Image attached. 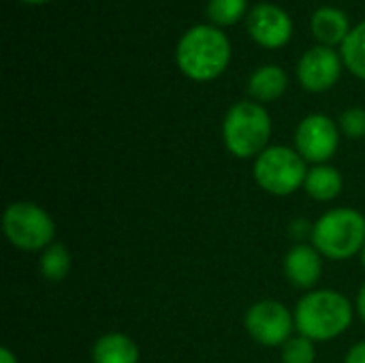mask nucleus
I'll use <instances>...</instances> for the list:
<instances>
[{
  "instance_id": "obj_1",
  "label": "nucleus",
  "mask_w": 365,
  "mask_h": 363,
  "mask_svg": "<svg viewBox=\"0 0 365 363\" xmlns=\"http://www.w3.org/2000/svg\"><path fill=\"white\" fill-rule=\"evenodd\" d=\"M295 329L312 342H329L342 336L353 323L351 302L334 291H308L295 306Z\"/></svg>"
},
{
  "instance_id": "obj_2",
  "label": "nucleus",
  "mask_w": 365,
  "mask_h": 363,
  "mask_svg": "<svg viewBox=\"0 0 365 363\" xmlns=\"http://www.w3.org/2000/svg\"><path fill=\"white\" fill-rule=\"evenodd\" d=\"M175 60L188 79L212 81L229 66L231 45L222 30L214 26H195L180 39Z\"/></svg>"
},
{
  "instance_id": "obj_3",
  "label": "nucleus",
  "mask_w": 365,
  "mask_h": 363,
  "mask_svg": "<svg viewBox=\"0 0 365 363\" xmlns=\"http://www.w3.org/2000/svg\"><path fill=\"white\" fill-rule=\"evenodd\" d=\"M312 246L331 261H346L361 255L365 246V216L353 208L325 212L312 225Z\"/></svg>"
},
{
  "instance_id": "obj_4",
  "label": "nucleus",
  "mask_w": 365,
  "mask_h": 363,
  "mask_svg": "<svg viewBox=\"0 0 365 363\" xmlns=\"http://www.w3.org/2000/svg\"><path fill=\"white\" fill-rule=\"evenodd\" d=\"M272 137V118L257 101L235 103L222 122V141L235 158H257L267 150Z\"/></svg>"
},
{
  "instance_id": "obj_5",
  "label": "nucleus",
  "mask_w": 365,
  "mask_h": 363,
  "mask_svg": "<svg viewBox=\"0 0 365 363\" xmlns=\"http://www.w3.org/2000/svg\"><path fill=\"white\" fill-rule=\"evenodd\" d=\"M306 165L308 163L297 150L287 145H272L257 156L252 173L265 193L274 197H289L304 188L306 175L310 171Z\"/></svg>"
},
{
  "instance_id": "obj_6",
  "label": "nucleus",
  "mask_w": 365,
  "mask_h": 363,
  "mask_svg": "<svg viewBox=\"0 0 365 363\" xmlns=\"http://www.w3.org/2000/svg\"><path fill=\"white\" fill-rule=\"evenodd\" d=\"M2 231L11 246L24 252H36L53 244L56 225L53 218L41 205L30 201H17L4 210Z\"/></svg>"
},
{
  "instance_id": "obj_7",
  "label": "nucleus",
  "mask_w": 365,
  "mask_h": 363,
  "mask_svg": "<svg viewBox=\"0 0 365 363\" xmlns=\"http://www.w3.org/2000/svg\"><path fill=\"white\" fill-rule=\"evenodd\" d=\"M248 336L267 349L284 347L295 332V317L291 310L276 300H263L248 308L244 319Z\"/></svg>"
},
{
  "instance_id": "obj_8",
  "label": "nucleus",
  "mask_w": 365,
  "mask_h": 363,
  "mask_svg": "<svg viewBox=\"0 0 365 363\" xmlns=\"http://www.w3.org/2000/svg\"><path fill=\"white\" fill-rule=\"evenodd\" d=\"M340 148V126L323 116L312 113L304 118L295 131V150L306 163L327 165Z\"/></svg>"
},
{
  "instance_id": "obj_9",
  "label": "nucleus",
  "mask_w": 365,
  "mask_h": 363,
  "mask_svg": "<svg viewBox=\"0 0 365 363\" xmlns=\"http://www.w3.org/2000/svg\"><path fill=\"white\" fill-rule=\"evenodd\" d=\"M248 32L250 36L267 49L284 47L293 36V21L276 4H257L248 15Z\"/></svg>"
},
{
  "instance_id": "obj_10",
  "label": "nucleus",
  "mask_w": 365,
  "mask_h": 363,
  "mask_svg": "<svg viewBox=\"0 0 365 363\" xmlns=\"http://www.w3.org/2000/svg\"><path fill=\"white\" fill-rule=\"evenodd\" d=\"M342 73V60L340 56L325 45L308 49L299 64H297V77L299 83L308 92H325L329 90Z\"/></svg>"
},
{
  "instance_id": "obj_11",
  "label": "nucleus",
  "mask_w": 365,
  "mask_h": 363,
  "mask_svg": "<svg viewBox=\"0 0 365 363\" xmlns=\"http://www.w3.org/2000/svg\"><path fill=\"white\" fill-rule=\"evenodd\" d=\"M287 280L297 287L310 291L323 274V255L312 244H295L287 255L282 263Z\"/></svg>"
},
{
  "instance_id": "obj_12",
  "label": "nucleus",
  "mask_w": 365,
  "mask_h": 363,
  "mask_svg": "<svg viewBox=\"0 0 365 363\" xmlns=\"http://www.w3.org/2000/svg\"><path fill=\"white\" fill-rule=\"evenodd\" d=\"M94 363H139L137 342L120 332H109L101 336L92 347Z\"/></svg>"
},
{
  "instance_id": "obj_13",
  "label": "nucleus",
  "mask_w": 365,
  "mask_h": 363,
  "mask_svg": "<svg viewBox=\"0 0 365 363\" xmlns=\"http://www.w3.org/2000/svg\"><path fill=\"white\" fill-rule=\"evenodd\" d=\"M312 32L325 47L344 43L351 34L349 17L340 9L323 6L312 15Z\"/></svg>"
},
{
  "instance_id": "obj_14",
  "label": "nucleus",
  "mask_w": 365,
  "mask_h": 363,
  "mask_svg": "<svg viewBox=\"0 0 365 363\" xmlns=\"http://www.w3.org/2000/svg\"><path fill=\"white\" fill-rule=\"evenodd\" d=\"M287 83H289V77L287 73L280 68V66H261L257 68L252 75H250V81H248V92L250 96L257 101V103H269V101H276L284 94L287 90Z\"/></svg>"
},
{
  "instance_id": "obj_15",
  "label": "nucleus",
  "mask_w": 365,
  "mask_h": 363,
  "mask_svg": "<svg viewBox=\"0 0 365 363\" xmlns=\"http://www.w3.org/2000/svg\"><path fill=\"white\" fill-rule=\"evenodd\" d=\"M344 180L334 165H314L304 182V190L314 201H334L342 193Z\"/></svg>"
},
{
  "instance_id": "obj_16",
  "label": "nucleus",
  "mask_w": 365,
  "mask_h": 363,
  "mask_svg": "<svg viewBox=\"0 0 365 363\" xmlns=\"http://www.w3.org/2000/svg\"><path fill=\"white\" fill-rule=\"evenodd\" d=\"M41 274L49 282H60L71 272V252L62 244H51L43 250L38 261Z\"/></svg>"
},
{
  "instance_id": "obj_17",
  "label": "nucleus",
  "mask_w": 365,
  "mask_h": 363,
  "mask_svg": "<svg viewBox=\"0 0 365 363\" xmlns=\"http://www.w3.org/2000/svg\"><path fill=\"white\" fill-rule=\"evenodd\" d=\"M342 60L355 77L365 81V21L355 26L342 43Z\"/></svg>"
},
{
  "instance_id": "obj_18",
  "label": "nucleus",
  "mask_w": 365,
  "mask_h": 363,
  "mask_svg": "<svg viewBox=\"0 0 365 363\" xmlns=\"http://www.w3.org/2000/svg\"><path fill=\"white\" fill-rule=\"evenodd\" d=\"M246 0H210L207 17L216 26H231L246 13Z\"/></svg>"
},
{
  "instance_id": "obj_19",
  "label": "nucleus",
  "mask_w": 365,
  "mask_h": 363,
  "mask_svg": "<svg viewBox=\"0 0 365 363\" xmlns=\"http://www.w3.org/2000/svg\"><path fill=\"white\" fill-rule=\"evenodd\" d=\"M280 357H282V363H314L317 362V349H314L312 340L297 334L282 347Z\"/></svg>"
},
{
  "instance_id": "obj_20",
  "label": "nucleus",
  "mask_w": 365,
  "mask_h": 363,
  "mask_svg": "<svg viewBox=\"0 0 365 363\" xmlns=\"http://www.w3.org/2000/svg\"><path fill=\"white\" fill-rule=\"evenodd\" d=\"M340 131L351 139L365 137V109H361V107L346 109L340 116Z\"/></svg>"
},
{
  "instance_id": "obj_21",
  "label": "nucleus",
  "mask_w": 365,
  "mask_h": 363,
  "mask_svg": "<svg viewBox=\"0 0 365 363\" xmlns=\"http://www.w3.org/2000/svg\"><path fill=\"white\" fill-rule=\"evenodd\" d=\"M344 363H365V342L355 344V347L349 351V355H346Z\"/></svg>"
},
{
  "instance_id": "obj_22",
  "label": "nucleus",
  "mask_w": 365,
  "mask_h": 363,
  "mask_svg": "<svg viewBox=\"0 0 365 363\" xmlns=\"http://www.w3.org/2000/svg\"><path fill=\"white\" fill-rule=\"evenodd\" d=\"M357 312H359L361 321H364V323H365V285H364V287H361L359 295H357Z\"/></svg>"
},
{
  "instance_id": "obj_23",
  "label": "nucleus",
  "mask_w": 365,
  "mask_h": 363,
  "mask_svg": "<svg viewBox=\"0 0 365 363\" xmlns=\"http://www.w3.org/2000/svg\"><path fill=\"white\" fill-rule=\"evenodd\" d=\"M0 363H17V357L11 353V349L4 347V349L0 351Z\"/></svg>"
},
{
  "instance_id": "obj_24",
  "label": "nucleus",
  "mask_w": 365,
  "mask_h": 363,
  "mask_svg": "<svg viewBox=\"0 0 365 363\" xmlns=\"http://www.w3.org/2000/svg\"><path fill=\"white\" fill-rule=\"evenodd\" d=\"M26 4H43V2H49V0H21Z\"/></svg>"
},
{
  "instance_id": "obj_25",
  "label": "nucleus",
  "mask_w": 365,
  "mask_h": 363,
  "mask_svg": "<svg viewBox=\"0 0 365 363\" xmlns=\"http://www.w3.org/2000/svg\"><path fill=\"white\" fill-rule=\"evenodd\" d=\"M361 263H364V270H365V246H364V250H361Z\"/></svg>"
}]
</instances>
